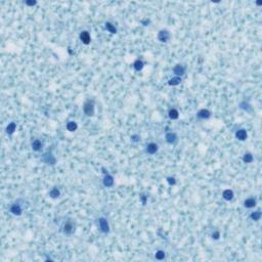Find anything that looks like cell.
Segmentation results:
<instances>
[{
    "label": "cell",
    "instance_id": "obj_1",
    "mask_svg": "<svg viewBox=\"0 0 262 262\" xmlns=\"http://www.w3.org/2000/svg\"><path fill=\"white\" fill-rule=\"evenodd\" d=\"M62 232L67 235H73L75 232V222L73 219H68L64 222V225L62 227Z\"/></svg>",
    "mask_w": 262,
    "mask_h": 262
},
{
    "label": "cell",
    "instance_id": "obj_2",
    "mask_svg": "<svg viewBox=\"0 0 262 262\" xmlns=\"http://www.w3.org/2000/svg\"><path fill=\"white\" fill-rule=\"evenodd\" d=\"M83 112L87 117H92L94 116L95 113V107H94V102L93 100H86L83 105Z\"/></svg>",
    "mask_w": 262,
    "mask_h": 262
},
{
    "label": "cell",
    "instance_id": "obj_3",
    "mask_svg": "<svg viewBox=\"0 0 262 262\" xmlns=\"http://www.w3.org/2000/svg\"><path fill=\"white\" fill-rule=\"evenodd\" d=\"M98 226H99V230L100 232L107 233L110 232V225H109V222H108V219L105 218V217H100L98 218Z\"/></svg>",
    "mask_w": 262,
    "mask_h": 262
},
{
    "label": "cell",
    "instance_id": "obj_4",
    "mask_svg": "<svg viewBox=\"0 0 262 262\" xmlns=\"http://www.w3.org/2000/svg\"><path fill=\"white\" fill-rule=\"evenodd\" d=\"M9 211H10V213H11L12 215H14V216H21L23 213V207L19 202H15V203H14L11 206H10Z\"/></svg>",
    "mask_w": 262,
    "mask_h": 262
},
{
    "label": "cell",
    "instance_id": "obj_5",
    "mask_svg": "<svg viewBox=\"0 0 262 262\" xmlns=\"http://www.w3.org/2000/svg\"><path fill=\"white\" fill-rule=\"evenodd\" d=\"M41 161L45 163V164H48V165H51V166H53L56 163V159L54 158V156L51 154V153H49V152L45 153V154L42 156Z\"/></svg>",
    "mask_w": 262,
    "mask_h": 262
},
{
    "label": "cell",
    "instance_id": "obj_6",
    "mask_svg": "<svg viewBox=\"0 0 262 262\" xmlns=\"http://www.w3.org/2000/svg\"><path fill=\"white\" fill-rule=\"evenodd\" d=\"M171 37L170 32L168 30H161L159 33H158V39L161 42H168L169 39Z\"/></svg>",
    "mask_w": 262,
    "mask_h": 262
},
{
    "label": "cell",
    "instance_id": "obj_7",
    "mask_svg": "<svg viewBox=\"0 0 262 262\" xmlns=\"http://www.w3.org/2000/svg\"><path fill=\"white\" fill-rule=\"evenodd\" d=\"M79 38L80 40H81V42L83 44H85V45H88V44H90V42H91V37H90L89 32H87V31H82L79 35Z\"/></svg>",
    "mask_w": 262,
    "mask_h": 262
},
{
    "label": "cell",
    "instance_id": "obj_8",
    "mask_svg": "<svg viewBox=\"0 0 262 262\" xmlns=\"http://www.w3.org/2000/svg\"><path fill=\"white\" fill-rule=\"evenodd\" d=\"M165 139L166 142L169 144H174L177 141V134L175 132H167L165 134Z\"/></svg>",
    "mask_w": 262,
    "mask_h": 262
},
{
    "label": "cell",
    "instance_id": "obj_9",
    "mask_svg": "<svg viewBox=\"0 0 262 262\" xmlns=\"http://www.w3.org/2000/svg\"><path fill=\"white\" fill-rule=\"evenodd\" d=\"M185 72H186V68L185 66H182V65H176V66H174V68H173V73L177 77L183 76V75L185 74Z\"/></svg>",
    "mask_w": 262,
    "mask_h": 262
},
{
    "label": "cell",
    "instance_id": "obj_10",
    "mask_svg": "<svg viewBox=\"0 0 262 262\" xmlns=\"http://www.w3.org/2000/svg\"><path fill=\"white\" fill-rule=\"evenodd\" d=\"M197 117L199 119H202V120H207L211 117V112L208 110V109H201L198 113H197Z\"/></svg>",
    "mask_w": 262,
    "mask_h": 262
},
{
    "label": "cell",
    "instance_id": "obj_11",
    "mask_svg": "<svg viewBox=\"0 0 262 262\" xmlns=\"http://www.w3.org/2000/svg\"><path fill=\"white\" fill-rule=\"evenodd\" d=\"M103 185L106 188H112L114 185V177L111 174H109V173H106L103 180Z\"/></svg>",
    "mask_w": 262,
    "mask_h": 262
},
{
    "label": "cell",
    "instance_id": "obj_12",
    "mask_svg": "<svg viewBox=\"0 0 262 262\" xmlns=\"http://www.w3.org/2000/svg\"><path fill=\"white\" fill-rule=\"evenodd\" d=\"M235 137H237V139H238L240 141H244L247 139L248 137V133H247V130L244 128H241V129H238L237 131H235Z\"/></svg>",
    "mask_w": 262,
    "mask_h": 262
},
{
    "label": "cell",
    "instance_id": "obj_13",
    "mask_svg": "<svg viewBox=\"0 0 262 262\" xmlns=\"http://www.w3.org/2000/svg\"><path fill=\"white\" fill-rule=\"evenodd\" d=\"M158 150H159V147H158L157 144H155V142H150L146 147V153L149 155H155L156 153L158 152Z\"/></svg>",
    "mask_w": 262,
    "mask_h": 262
},
{
    "label": "cell",
    "instance_id": "obj_14",
    "mask_svg": "<svg viewBox=\"0 0 262 262\" xmlns=\"http://www.w3.org/2000/svg\"><path fill=\"white\" fill-rule=\"evenodd\" d=\"M31 147H32V150H34V152H40V150L43 149V142L41 141L40 139H35V140L32 141Z\"/></svg>",
    "mask_w": 262,
    "mask_h": 262
},
{
    "label": "cell",
    "instance_id": "obj_15",
    "mask_svg": "<svg viewBox=\"0 0 262 262\" xmlns=\"http://www.w3.org/2000/svg\"><path fill=\"white\" fill-rule=\"evenodd\" d=\"M257 205V201H256L255 198H248L244 201V206L248 209H251V208H254V207Z\"/></svg>",
    "mask_w": 262,
    "mask_h": 262
},
{
    "label": "cell",
    "instance_id": "obj_16",
    "mask_svg": "<svg viewBox=\"0 0 262 262\" xmlns=\"http://www.w3.org/2000/svg\"><path fill=\"white\" fill-rule=\"evenodd\" d=\"M235 197V193H233L232 189H224L222 191V198H223L225 201H232Z\"/></svg>",
    "mask_w": 262,
    "mask_h": 262
},
{
    "label": "cell",
    "instance_id": "obj_17",
    "mask_svg": "<svg viewBox=\"0 0 262 262\" xmlns=\"http://www.w3.org/2000/svg\"><path fill=\"white\" fill-rule=\"evenodd\" d=\"M15 130H17V123L15 122H10V123H8V125L6 126V128H5V131H6V133L8 135H12L15 132Z\"/></svg>",
    "mask_w": 262,
    "mask_h": 262
},
{
    "label": "cell",
    "instance_id": "obj_18",
    "mask_svg": "<svg viewBox=\"0 0 262 262\" xmlns=\"http://www.w3.org/2000/svg\"><path fill=\"white\" fill-rule=\"evenodd\" d=\"M181 77H177V76H174L173 78H171V79L168 80V85H170V86H177V85H179L181 83Z\"/></svg>",
    "mask_w": 262,
    "mask_h": 262
},
{
    "label": "cell",
    "instance_id": "obj_19",
    "mask_svg": "<svg viewBox=\"0 0 262 262\" xmlns=\"http://www.w3.org/2000/svg\"><path fill=\"white\" fill-rule=\"evenodd\" d=\"M66 128H67V130L70 131V132H75L78 129V124L75 121H70L67 123Z\"/></svg>",
    "mask_w": 262,
    "mask_h": 262
},
{
    "label": "cell",
    "instance_id": "obj_20",
    "mask_svg": "<svg viewBox=\"0 0 262 262\" xmlns=\"http://www.w3.org/2000/svg\"><path fill=\"white\" fill-rule=\"evenodd\" d=\"M49 197L51 199H58L61 197V191L58 188H52L49 191Z\"/></svg>",
    "mask_w": 262,
    "mask_h": 262
},
{
    "label": "cell",
    "instance_id": "obj_21",
    "mask_svg": "<svg viewBox=\"0 0 262 262\" xmlns=\"http://www.w3.org/2000/svg\"><path fill=\"white\" fill-rule=\"evenodd\" d=\"M144 63L141 61V59H139V58L136 59V61L134 62V64H133V68L137 72L141 71V70L144 69Z\"/></svg>",
    "mask_w": 262,
    "mask_h": 262
},
{
    "label": "cell",
    "instance_id": "obj_22",
    "mask_svg": "<svg viewBox=\"0 0 262 262\" xmlns=\"http://www.w3.org/2000/svg\"><path fill=\"white\" fill-rule=\"evenodd\" d=\"M168 116H169L171 120H177L179 118V112L176 109H171L169 113H168Z\"/></svg>",
    "mask_w": 262,
    "mask_h": 262
},
{
    "label": "cell",
    "instance_id": "obj_23",
    "mask_svg": "<svg viewBox=\"0 0 262 262\" xmlns=\"http://www.w3.org/2000/svg\"><path fill=\"white\" fill-rule=\"evenodd\" d=\"M253 161H254V157L251 153H246V154H244V156H243V162L244 163H246V164H250V163H252Z\"/></svg>",
    "mask_w": 262,
    "mask_h": 262
},
{
    "label": "cell",
    "instance_id": "obj_24",
    "mask_svg": "<svg viewBox=\"0 0 262 262\" xmlns=\"http://www.w3.org/2000/svg\"><path fill=\"white\" fill-rule=\"evenodd\" d=\"M105 28L107 29V31H109V32L111 33V34H116L117 33V29L116 27L114 26L113 24H111L110 22H107L105 24Z\"/></svg>",
    "mask_w": 262,
    "mask_h": 262
},
{
    "label": "cell",
    "instance_id": "obj_25",
    "mask_svg": "<svg viewBox=\"0 0 262 262\" xmlns=\"http://www.w3.org/2000/svg\"><path fill=\"white\" fill-rule=\"evenodd\" d=\"M261 215L262 214H261L260 210H257V211H254V212L251 213L250 218L252 220H254V221H258V220H260V218H261Z\"/></svg>",
    "mask_w": 262,
    "mask_h": 262
},
{
    "label": "cell",
    "instance_id": "obj_26",
    "mask_svg": "<svg viewBox=\"0 0 262 262\" xmlns=\"http://www.w3.org/2000/svg\"><path fill=\"white\" fill-rule=\"evenodd\" d=\"M240 108L242 109V110L246 111V112H250V111L252 110V108H251V105L248 102H242V103H240Z\"/></svg>",
    "mask_w": 262,
    "mask_h": 262
},
{
    "label": "cell",
    "instance_id": "obj_27",
    "mask_svg": "<svg viewBox=\"0 0 262 262\" xmlns=\"http://www.w3.org/2000/svg\"><path fill=\"white\" fill-rule=\"evenodd\" d=\"M165 256L166 254L163 250H158L155 254V258L157 259V260H163V259L165 258Z\"/></svg>",
    "mask_w": 262,
    "mask_h": 262
},
{
    "label": "cell",
    "instance_id": "obj_28",
    "mask_svg": "<svg viewBox=\"0 0 262 262\" xmlns=\"http://www.w3.org/2000/svg\"><path fill=\"white\" fill-rule=\"evenodd\" d=\"M130 139L132 142L136 144V142H139V140H140V136H139L138 134H133V135H131Z\"/></svg>",
    "mask_w": 262,
    "mask_h": 262
},
{
    "label": "cell",
    "instance_id": "obj_29",
    "mask_svg": "<svg viewBox=\"0 0 262 262\" xmlns=\"http://www.w3.org/2000/svg\"><path fill=\"white\" fill-rule=\"evenodd\" d=\"M211 237H212V238H213V240H219V238H220V232H218V230H214V232H212Z\"/></svg>",
    "mask_w": 262,
    "mask_h": 262
},
{
    "label": "cell",
    "instance_id": "obj_30",
    "mask_svg": "<svg viewBox=\"0 0 262 262\" xmlns=\"http://www.w3.org/2000/svg\"><path fill=\"white\" fill-rule=\"evenodd\" d=\"M25 4L28 5V6H34V5L37 4V1H35V0H27V1H25Z\"/></svg>",
    "mask_w": 262,
    "mask_h": 262
},
{
    "label": "cell",
    "instance_id": "obj_31",
    "mask_svg": "<svg viewBox=\"0 0 262 262\" xmlns=\"http://www.w3.org/2000/svg\"><path fill=\"white\" fill-rule=\"evenodd\" d=\"M167 181H168V183H169L170 185H176V179L174 177H167Z\"/></svg>",
    "mask_w": 262,
    "mask_h": 262
},
{
    "label": "cell",
    "instance_id": "obj_32",
    "mask_svg": "<svg viewBox=\"0 0 262 262\" xmlns=\"http://www.w3.org/2000/svg\"><path fill=\"white\" fill-rule=\"evenodd\" d=\"M140 200H141L142 205H146L147 204V197L144 196V194H141V196H140Z\"/></svg>",
    "mask_w": 262,
    "mask_h": 262
},
{
    "label": "cell",
    "instance_id": "obj_33",
    "mask_svg": "<svg viewBox=\"0 0 262 262\" xmlns=\"http://www.w3.org/2000/svg\"><path fill=\"white\" fill-rule=\"evenodd\" d=\"M141 24L144 25V26H149V25L150 24V20H149V19H144V20H142V21H141Z\"/></svg>",
    "mask_w": 262,
    "mask_h": 262
}]
</instances>
